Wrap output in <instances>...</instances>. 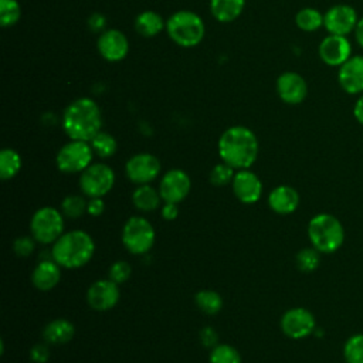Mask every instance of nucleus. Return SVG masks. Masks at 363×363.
<instances>
[{
  "instance_id": "obj_6",
  "label": "nucleus",
  "mask_w": 363,
  "mask_h": 363,
  "mask_svg": "<svg viewBox=\"0 0 363 363\" xmlns=\"http://www.w3.org/2000/svg\"><path fill=\"white\" fill-rule=\"evenodd\" d=\"M30 231L37 242L54 244L64 234L62 214L50 206L38 208L31 217Z\"/></svg>"
},
{
  "instance_id": "obj_17",
  "label": "nucleus",
  "mask_w": 363,
  "mask_h": 363,
  "mask_svg": "<svg viewBox=\"0 0 363 363\" xmlns=\"http://www.w3.org/2000/svg\"><path fill=\"white\" fill-rule=\"evenodd\" d=\"M337 82L349 95L363 94V55H352L339 67Z\"/></svg>"
},
{
  "instance_id": "obj_42",
  "label": "nucleus",
  "mask_w": 363,
  "mask_h": 363,
  "mask_svg": "<svg viewBox=\"0 0 363 363\" xmlns=\"http://www.w3.org/2000/svg\"><path fill=\"white\" fill-rule=\"evenodd\" d=\"M353 116L360 125H363V94L359 95V98L353 106Z\"/></svg>"
},
{
  "instance_id": "obj_40",
  "label": "nucleus",
  "mask_w": 363,
  "mask_h": 363,
  "mask_svg": "<svg viewBox=\"0 0 363 363\" xmlns=\"http://www.w3.org/2000/svg\"><path fill=\"white\" fill-rule=\"evenodd\" d=\"M105 210V203L102 200V197H94L88 201V206H86V213L94 216V217H98L104 213Z\"/></svg>"
},
{
  "instance_id": "obj_13",
  "label": "nucleus",
  "mask_w": 363,
  "mask_h": 363,
  "mask_svg": "<svg viewBox=\"0 0 363 363\" xmlns=\"http://www.w3.org/2000/svg\"><path fill=\"white\" fill-rule=\"evenodd\" d=\"M191 182L186 172L180 169L169 170L160 180L159 193L164 203H180L190 193Z\"/></svg>"
},
{
  "instance_id": "obj_24",
  "label": "nucleus",
  "mask_w": 363,
  "mask_h": 363,
  "mask_svg": "<svg viewBox=\"0 0 363 363\" xmlns=\"http://www.w3.org/2000/svg\"><path fill=\"white\" fill-rule=\"evenodd\" d=\"M160 200H162L160 193L149 184H140L132 193L133 206L143 213L155 211L159 207Z\"/></svg>"
},
{
  "instance_id": "obj_28",
  "label": "nucleus",
  "mask_w": 363,
  "mask_h": 363,
  "mask_svg": "<svg viewBox=\"0 0 363 363\" xmlns=\"http://www.w3.org/2000/svg\"><path fill=\"white\" fill-rule=\"evenodd\" d=\"M295 24L302 31H316L323 26V14L313 7L301 9L295 16Z\"/></svg>"
},
{
  "instance_id": "obj_23",
  "label": "nucleus",
  "mask_w": 363,
  "mask_h": 363,
  "mask_svg": "<svg viewBox=\"0 0 363 363\" xmlns=\"http://www.w3.org/2000/svg\"><path fill=\"white\" fill-rule=\"evenodd\" d=\"M245 6V0H210V11L220 23L234 21Z\"/></svg>"
},
{
  "instance_id": "obj_32",
  "label": "nucleus",
  "mask_w": 363,
  "mask_h": 363,
  "mask_svg": "<svg viewBox=\"0 0 363 363\" xmlns=\"http://www.w3.org/2000/svg\"><path fill=\"white\" fill-rule=\"evenodd\" d=\"M320 252L316 248H302L296 257H295V262L296 267L302 271V272H312L319 267L320 262Z\"/></svg>"
},
{
  "instance_id": "obj_16",
  "label": "nucleus",
  "mask_w": 363,
  "mask_h": 363,
  "mask_svg": "<svg viewBox=\"0 0 363 363\" xmlns=\"http://www.w3.org/2000/svg\"><path fill=\"white\" fill-rule=\"evenodd\" d=\"M277 92L281 101L285 104L298 105L308 95V84L301 74L286 71L277 79Z\"/></svg>"
},
{
  "instance_id": "obj_25",
  "label": "nucleus",
  "mask_w": 363,
  "mask_h": 363,
  "mask_svg": "<svg viewBox=\"0 0 363 363\" xmlns=\"http://www.w3.org/2000/svg\"><path fill=\"white\" fill-rule=\"evenodd\" d=\"M135 28L143 37H155L163 28H166V23L156 11L146 10L135 18Z\"/></svg>"
},
{
  "instance_id": "obj_35",
  "label": "nucleus",
  "mask_w": 363,
  "mask_h": 363,
  "mask_svg": "<svg viewBox=\"0 0 363 363\" xmlns=\"http://www.w3.org/2000/svg\"><path fill=\"white\" fill-rule=\"evenodd\" d=\"M234 170L235 169H233L231 166H228L224 162L216 164L210 172V183L216 187H223V186L228 184L234 179V174H235Z\"/></svg>"
},
{
  "instance_id": "obj_26",
  "label": "nucleus",
  "mask_w": 363,
  "mask_h": 363,
  "mask_svg": "<svg viewBox=\"0 0 363 363\" xmlns=\"http://www.w3.org/2000/svg\"><path fill=\"white\" fill-rule=\"evenodd\" d=\"M194 302L197 308L206 315H217L223 308V298L211 289H201L196 294Z\"/></svg>"
},
{
  "instance_id": "obj_27",
  "label": "nucleus",
  "mask_w": 363,
  "mask_h": 363,
  "mask_svg": "<svg viewBox=\"0 0 363 363\" xmlns=\"http://www.w3.org/2000/svg\"><path fill=\"white\" fill-rule=\"evenodd\" d=\"M21 169L20 155L10 147H6L0 152V177L3 180L13 179Z\"/></svg>"
},
{
  "instance_id": "obj_10",
  "label": "nucleus",
  "mask_w": 363,
  "mask_h": 363,
  "mask_svg": "<svg viewBox=\"0 0 363 363\" xmlns=\"http://www.w3.org/2000/svg\"><path fill=\"white\" fill-rule=\"evenodd\" d=\"M315 316L306 308H291L281 318V329L291 339H303L315 332Z\"/></svg>"
},
{
  "instance_id": "obj_21",
  "label": "nucleus",
  "mask_w": 363,
  "mask_h": 363,
  "mask_svg": "<svg viewBox=\"0 0 363 363\" xmlns=\"http://www.w3.org/2000/svg\"><path fill=\"white\" fill-rule=\"evenodd\" d=\"M61 278L60 265L51 259H41L31 274V282L38 291H51Z\"/></svg>"
},
{
  "instance_id": "obj_7",
  "label": "nucleus",
  "mask_w": 363,
  "mask_h": 363,
  "mask_svg": "<svg viewBox=\"0 0 363 363\" xmlns=\"http://www.w3.org/2000/svg\"><path fill=\"white\" fill-rule=\"evenodd\" d=\"M122 242L130 254H146L153 247L155 230L145 217L132 216L122 228Z\"/></svg>"
},
{
  "instance_id": "obj_8",
  "label": "nucleus",
  "mask_w": 363,
  "mask_h": 363,
  "mask_svg": "<svg viewBox=\"0 0 363 363\" xmlns=\"http://www.w3.org/2000/svg\"><path fill=\"white\" fill-rule=\"evenodd\" d=\"M92 153L94 150L88 142L71 139L58 150L55 163L62 173H79L91 164Z\"/></svg>"
},
{
  "instance_id": "obj_4",
  "label": "nucleus",
  "mask_w": 363,
  "mask_h": 363,
  "mask_svg": "<svg viewBox=\"0 0 363 363\" xmlns=\"http://www.w3.org/2000/svg\"><path fill=\"white\" fill-rule=\"evenodd\" d=\"M308 237L313 248L319 252L330 254L342 247L345 241V228L337 217L320 213L309 220Z\"/></svg>"
},
{
  "instance_id": "obj_15",
  "label": "nucleus",
  "mask_w": 363,
  "mask_h": 363,
  "mask_svg": "<svg viewBox=\"0 0 363 363\" xmlns=\"http://www.w3.org/2000/svg\"><path fill=\"white\" fill-rule=\"evenodd\" d=\"M320 60L330 67H340L352 57V45L346 35L329 34L319 44Z\"/></svg>"
},
{
  "instance_id": "obj_9",
  "label": "nucleus",
  "mask_w": 363,
  "mask_h": 363,
  "mask_svg": "<svg viewBox=\"0 0 363 363\" xmlns=\"http://www.w3.org/2000/svg\"><path fill=\"white\" fill-rule=\"evenodd\" d=\"M115 183L113 170L104 163L89 164L79 176V187L82 193L89 197H104L111 191Z\"/></svg>"
},
{
  "instance_id": "obj_37",
  "label": "nucleus",
  "mask_w": 363,
  "mask_h": 363,
  "mask_svg": "<svg viewBox=\"0 0 363 363\" xmlns=\"http://www.w3.org/2000/svg\"><path fill=\"white\" fill-rule=\"evenodd\" d=\"M35 248V240L34 237H27V235H21L18 238L14 240L13 242V251L17 257H30L33 254Z\"/></svg>"
},
{
  "instance_id": "obj_11",
  "label": "nucleus",
  "mask_w": 363,
  "mask_h": 363,
  "mask_svg": "<svg viewBox=\"0 0 363 363\" xmlns=\"http://www.w3.org/2000/svg\"><path fill=\"white\" fill-rule=\"evenodd\" d=\"M357 21V11L349 4H335L323 14V27L329 34L347 35L354 31Z\"/></svg>"
},
{
  "instance_id": "obj_20",
  "label": "nucleus",
  "mask_w": 363,
  "mask_h": 363,
  "mask_svg": "<svg viewBox=\"0 0 363 363\" xmlns=\"http://www.w3.org/2000/svg\"><path fill=\"white\" fill-rule=\"evenodd\" d=\"M268 206L278 214H291L299 206V194L291 186H278L269 193Z\"/></svg>"
},
{
  "instance_id": "obj_41",
  "label": "nucleus",
  "mask_w": 363,
  "mask_h": 363,
  "mask_svg": "<svg viewBox=\"0 0 363 363\" xmlns=\"http://www.w3.org/2000/svg\"><path fill=\"white\" fill-rule=\"evenodd\" d=\"M162 216L167 221H172V220L177 218V216H179L177 204L176 203H164V206L162 208Z\"/></svg>"
},
{
  "instance_id": "obj_22",
  "label": "nucleus",
  "mask_w": 363,
  "mask_h": 363,
  "mask_svg": "<svg viewBox=\"0 0 363 363\" xmlns=\"http://www.w3.org/2000/svg\"><path fill=\"white\" fill-rule=\"evenodd\" d=\"M75 335L74 325L67 319H54L43 329V337L50 345L68 343Z\"/></svg>"
},
{
  "instance_id": "obj_2",
  "label": "nucleus",
  "mask_w": 363,
  "mask_h": 363,
  "mask_svg": "<svg viewBox=\"0 0 363 363\" xmlns=\"http://www.w3.org/2000/svg\"><path fill=\"white\" fill-rule=\"evenodd\" d=\"M101 109L91 98L75 99L67 106L62 115V128L74 140L91 142L101 132Z\"/></svg>"
},
{
  "instance_id": "obj_19",
  "label": "nucleus",
  "mask_w": 363,
  "mask_h": 363,
  "mask_svg": "<svg viewBox=\"0 0 363 363\" xmlns=\"http://www.w3.org/2000/svg\"><path fill=\"white\" fill-rule=\"evenodd\" d=\"M96 47L104 60L118 62L128 55L129 41L122 31L108 30L99 35Z\"/></svg>"
},
{
  "instance_id": "obj_43",
  "label": "nucleus",
  "mask_w": 363,
  "mask_h": 363,
  "mask_svg": "<svg viewBox=\"0 0 363 363\" xmlns=\"http://www.w3.org/2000/svg\"><path fill=\"white\" fill-rule=\"evenodd\" d=\"M353 33H354V38H356L357 44L363 48V17L359 18L357 26H356V28H354Z\"/></svg>"
},
{
  "instance_id": "obj_29",
  "label": "nucleus",
  "mask_w": 363,
  "mask_h": 363,
  "mask_svg": "<svg viewBox=\"0 0 363 363\" xmlns=\"http://www.w3.org/2000/svg\"><path fill=\"white\" fill-rule=\"evenodd\" d=\"M94 153H96L99 157H111L116 152V140L115 138L108 132H98L92 140L89 142Z\"/></svg>"
},
{
  "instance_id": "obj_33",
  "label": "nucleus",
  "mask_w": 363,
  "mask_h": 363,
  "mask_svg": "<svg viewBox=\"0 0 363 363\" xmlns=\"http://www.w3.org/2000/svg\"><path fill=\"white\" fill-rule=\"evenodd\" d=\"M21 17V7L17 0H0V23L3 27L14 26Z\"/></svg>"
},
{
  "instance_id": "obj_5",
  "label": "nucleus",
  "mask_w": 363,
  "mask_h": 363,
  "mask_svg": "<svg viewBox=\"0 0 363 363\" xmlns=\"http://www.w3.org/2000/svg\"><path fill=\"white\" fill-rule=\"evenodd\" d=\"M166 31L180 47H194L204 38L206 27L201 17L190 10H179L166 21Z\"/></svg>"
},
{
  "instance_id": "obj_30",
  "label": "nucleus",
  "mask_w": 363,
  "mask_h": 363,
  "mask_svg": "<svg viewBox=\"0 0 363 363\" xmlns=\"http://www.w3.org/2000/svg\"><path fill=\"white\" fill-rule=\"evenodd\" d=\"M346 363H363V333L352 335L343 346Z\"/></svg>"
},
{
  "instance_id": "obj_39",
  "label": "nucleus",
  "mask_w": 363,
  "mask_h": 363,
  "mask_svg": "<svg viewBox=\"0 0 363 363\" xmlns=\"http://www.w3.org/2000/svg\"><path fill=\"white\" fill-rule=\"evenodd\" d=\"M200 342H201L203 346L213 349L216 345H218L217 343V332L210 326L203 328L200 330Z\"/></svg>"
},
{
  "instance_id": "obj_12",
  "label": "nucleus",
  "mask_w": 363,
  "mask_h": 363,
  "mask_svg": "<svg viewBox=\"0 0 363 363\" xmlns=\"http://www.w3.org/2000/svg\"><path fill=\"white\" fill-rule=\"evenodd\" d=\"M125 172L135 184H147L159 176L160 162L152 153H138L126 162Z\"/></svg>"
},
{
  "instance_id": "obj_1",
  "label": "nucleus",
  "mask_w": 363,
  "mask_h": 363,
  "mask_svg": "<svg viewBox=\"0 0 363 363\" xmlns=\"http://www.w3.org/2000/svg\"><path fill=\"white\" fill-rule=\"evenodd\" d=\"M218 153L221 160L233 169H248L257 160L258 139L247 126H231L218 139Z\"/></svg>"
},
{
  "instance_id": "obj_3",
  "label": "nucleus",
  "mask_w": 363,
  "mask_h": 363,
  "mask_svg": "<svg viewBox=\"0 0 363 363\" xmlns=\"http://www.w3.org/2000/svg\"><path fill=\"white\" fill-rule=\"evenodd\" d=\"M95 244L92 237L82 230L64 233L51 248L52 259L64 268L75 269L84 267L94 255Z\"/></svg>"
},
{
  "instance_id": "obj_31",
  "label": "nucleus",
  "mask_w": 363,
  "mask_h": 363,
  "mask_svg": "<svg viewBox=\"0 0 363 363\" xmlns=\"http://www.w3.org/2000/svg\"><path fill=\"white\" fill-rule=\"evenodd\" d=\"M86 206H88V201H85L82 196L71 194L62 200L61 211L68 218H78L86 211Z\"/></svg>"
},
{
  "instance_id": "obj_18",
  "label": "nucleus",
  "mask_w": 363,
  "mask_h": 363,
  "mask_svg": "<svg viewBox=\"0 0 363 363\" xmlns=\"http://www.w3.org/2000/svg\"><path fill=\"white\" fill-rule=\"evenodd\" d=\"M233 191L244 204H254L262 194V183L259 177L248 169L238 170L233 179Z\"/></svg>"
},
{
  "instance_id": "obj_38",
  "label": "nucleus",
  "mask_w": 363,
  "mask_h": 363,
  "mask_svg": "<svg viewBox=\"0 0 363 363\" xmlns=\"http://www.w3.org/2000/svg\"><path fill=\"white\" fill-rule=\"evenodd\" d=\"M50 357V349L44 343H38L31 347L30 350V359L34 363H45Z\"/></svg>"
},
{
  "instance_id": "obj_14",
  "label": "nucleus",
  "mask_w": 363,
  "mask_h": 363,
  "mask_svg": "<svg viewBox=\"0 0 363 363\" xmlns=\"http://www.w3.org/2000/svg\"><path fill=\"white\" fill-rule=\"evenodd\" d=\"M121 292L118 284L112 279L95 281L86 291L88 305L98 312H105L112 309L119 301Z\"/></svg>"
},
{
  "instance_id": "obj_36",
  "label": "nucleus",
  "mask_w": 363,
  "mask_h": 363,
  "mask_svg": "<svg viewBox=\"0 0 363 363\" xmlns=\"http://www.w3.org/2000/svg\"><path fill=\"white\" fill-rule=\"evenodd\" d=\"M130 274H132V268H130L129 262H126V261H116V262H113L109 267V271H108L109 279H112L118 285L125 282V281H128Z\"/></svg>"
},
{
  "instance_id": "obj_34",
  "label": "nucleus",
  "mask_w": 363,
  "mask_h": 363,
  "mask_svg": "<svg viewBox=\"0 0 363 363\" xmlns=\"http://www.w3.org/2000/svg\"><path fill=\"white\" fill-rule=\"evenodd\" d=\"M210 363H241V356L230 345H216L210 352Z\"/></svg>"
}]
</instances>
